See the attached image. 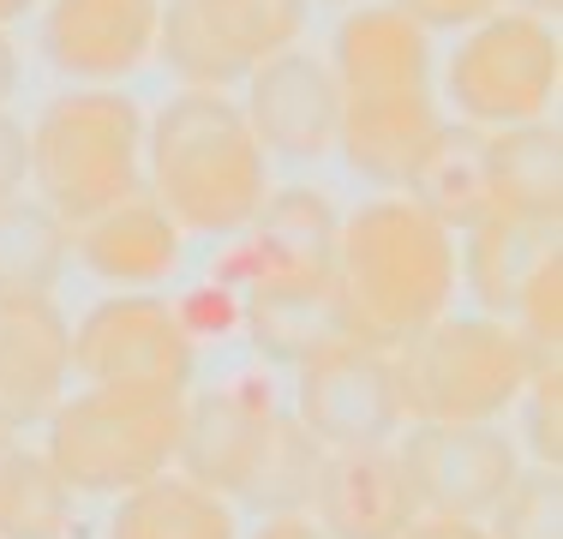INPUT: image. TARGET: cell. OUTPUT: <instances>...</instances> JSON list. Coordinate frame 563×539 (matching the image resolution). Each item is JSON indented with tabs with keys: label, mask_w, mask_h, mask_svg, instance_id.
<instances>
[{
	"label": "cell",
	"mask_w": 563,
	"mask_h": 539,
	"mask_svg": "<svg viewBox=\"0 0 563 539\" xmlns=\"http://www.w3.org/2000/svg\"><path fill=\"white\" fill-rule=\"evenodd\" d=\"M330 282L342 300V330L396 354L408 336L455 312V294H462L455 234L408 193H378L342 216Z\"/></svg>",
	"instance_id": "6da1fadb"
},
{
	"label": "cell",
	"mask_w": 563,
	"mask_h": 539,
	"mask_svg": "<svg viewBox=\"0 0 563 539\" xmlns=\"http://www.w3.org/2000/svg\"><path fill=\"white\" fill-rule=\"evenodd\" d=\"M144 193L186 240H240L276 180L228 90H174L144 120Z\"/></svg>",
	"instance_id": "7a4b0ae2"
},
{
	"label": "cell",
	"mask_w": 563,
	"mask_h": 539,
	"mask_svg": "<svg viewBox=\"0 0 563 539\" xmlns=\"http://www.w3.org/2000/svg\"><path fill=\"white\" fill-rule=\"evenodd\" d=\"M144 193V108L126 90H60L31 127V198L66 228Z\"/></svg>",
	"instance_id": "3957f363"
},
{
	"label": "cell",
	"mask_w": 563,
	"mask_h": 539,
	"mask_svg": "<svg viewBox=\"0 0 563 539\" xmlns=\"http://www.w3.org/2000/svg\"><path fill=\"white\" fill-rule=\"evenodd\" d=\"M390 360L408 426H504L540 366V354L486 312H444Z\"/></svg>",
	"instance_id": "277c9868"
},
{
	"label": "cell",
	"mask_w": 563,
	"mask_h": 539,
	"mask_svg": "<svg viewBox=\"0 0 563 539\" xmlns=\"http://www.w3.org/2000/svg\"><path fill=\"white\" fill-rule=\"evenodd\" d=\"M180 420L186 396H174V389L78 384V396H60V408L43 420V455L73 485V497H126L174 468Z\"/></svg>",
	"instance_id": "5b68a950"
},
{
	"label": "cell",
	"mask_w": 563,
	"mask_h": 539,
	"mask_svg": "<svg viewBox=\"0 0 563 539\" xmlns=\"http://www.w3.org/2000/svg\"><path fill=\"white\" fill-rule=\"evenodd\" d=\"M558 85H563L558 24L504 7L467 24V31H455V48L438 61V108H450L462 127L479 132L552 120Z\"/></svg>",
	"instance_id": "8992f818"
},
{
	"label": "cell",
	"mask_w": 563,
	"mask_h": 539,
	"mask_svg": "<svg viewBox=\"0 0 563 539\" xmlns=\"http://www.w3.org/2000/svg\"><path fill=\"white\" fill-rule=\"evenodd\" d=\"M312 0H163L156 61L180 90H234L271 54L294 48Z\"/></svg>",
	"instance_id": "52a82bcc"
},
{
	"label": "cell",
	"mask_w": 563,
	"mask_h": 539,
	"mask_svg": "<svg viewBox=\"0 0 563 539\" xmlns=\"http://www.w3.org/2000/svg\"><path fill=\"white\" fill-rule=\"evenodd\" d=\"M198 372V336L168 294H109L73 323V377L97 389H174Z\"/></svg>",
	"instance_id": "ba28073f"
},
{
	"label": "cell",
	"mask_w": 563,
	"mask_h": 539,
	"mask_svg": "<svg viewBox=\"0 0 563 539\" xmlns=\"http://www.w3.org/2000/svg\"><path fill=\"white\" fill-rule=\"evenodd\" d=\"M294 420L312 431L324 450H366V443H396L401 396H396V360L384 348H366L354 336L318 348L294 366Z\"/></svg>",
	"instance_id": "9c48e42d"
},
{
	"label": "cell",
	"mask_w": 563,
	"mask_h": 539,
	"mask_svg": "<svg viewBox=\"0 0 563 539\" xmlns=\"http://www.w3.org/2000/svg\"><path fill=\"white\" fill-rule=\"evenodd\" d=\"M396 462L408 474L420 516L455 521H486L528 468L504 426H401Z\"/></svg>",
	"instance_id": "30bf717a"
},
{
	"label": "cell",
	"mask_w": 563,
	"mask_h": 539,
	"mask_svg": "<svg viewBox=\"0 0 563 539\" xmlns=\"http://www.w3.org/2000/svg\"><path fill=\"white\" fill-rule=\"evenodd\" d=\"M282 402L264 377H228V384L205 389V396H186V420H180V468L186 480L222 492L240 509L252 474H258L264 450H271L276 426H282Z\"/></svg>",
	"instance_id": "8fae6325"
},
{
	"label": "cell",
	"mask_w": 563,
	"mask_h": 539,
	"mask_svg": "<svg viewBox=\"0 0 563 539\" xmlns=\"http://www.w3.org/2000/svg\"><path fill=\"white\" fill-rule=\"evenodd\" d=\"M163 0H43V61L66 85L120 90L156 61Z\"/></svg>",
	"instance_id": "7c38bea8"
},
{
	"label": "cell",
	"mask_w": 563,
	"mask_h": 539,
	"mask_svg": "<svg viewBox=\"0 0 563 539\" xmlns=\"http://www.w3.org/2000/svg\"><path fill=\"white\" fill-rule=\"evenodd\" d=\"M252 139L264 144V156L282 162H318L336 151V120H342V90L330 78L324 54H312L306 43L271 54L258 73L246 78L240 97Z\"/></svg>",
	"instance_id": "4fadbf2b"
},
{
	"label": "cell",
	"mask_w": 563,
	"mask_h": 539,
	"mask_svg": "<svg viewBox=\"0 0 563 539\" xmlns=\"http://www.w3.org/2000/svg\"><path fill=\"white\" fill-rule=\"evenodd\" d=\"M342 97H438V48L396 0H360L342 12L324 54Z\"/></svg>",
	"instance_id": "5bb4252c"
},
{
	"label": "cell",
	"mask_w": 563,
	"mask_h": 539,
	"mask_svg": "<svg viewBox=\"0 0 563 539\" xmlns=\"http://www.w3.org/2000/svg\"><path fill=\"white\" fill-rule=\"evenodd\" d=\"M73 384V323L55 300H0V431L24 438Z\"/></svg>",
	"instance_id": "9a60e30c"
},
{
	"label": "cell",
	"mask_w": 563,
	"mask_h": 539,
	"mask_svg": "<svg viewBox=\"0 0 563 539\" xmlns=\"http://www.w3.org/2000/svg\"><path fill=\"white\" fill-rule=\"evenodd\" d=\"M413 516H420V504L396 462V443L324 450L318 485L306 497V521L324 539H396Z\"/></svg>",
	"instance_id": "2e32d148"
},
{
	"label": "cell",
	"mask_w": 563,
	"mask_h": 539,
	"mask_svg": "<svg viewBox=\"0 0 563 539\" xmlns=\"http://www.w3.org/2000/svg\"><path fill=\"white\" fill-rule=\"evenodd\" d=\"M240 300V330L252 336L264 360L300 366L318 348L342 342V300L330 270H264V276L228 282Z\"/></svg>",
	"instance_id": "e0dca14e"
},
{
	"label": "cell",
	"mask_w": 563,
	"mask_h": 539,
	"mask_svg": "<svg viewBox=\"0 0 563 539\" xmlns=\"http://www.w3.org/2000/svg\"><path fill=\"white\" fill-rule=\"evenodd\" d=\"M73 264L114 294H163L186 264V234L163 205H151V193H139L73 228Z\"/></svg>",
	"instance_id": "ac0fdd59"
},
{
	"label": "cell",
	"mask_w": 563,
	"mask_h": 539,
	"mask_svg": "<svg viewBox=\"0 0 563 539\" xmlns=\"http://www.w3.org/2000/svg\"><path fill=\"white\" fill-rule=\"evenodd\" d=\"M444 120L450 114L438 108V97H342L336 156L354 180L378 186V193H408L413 168Z\"/></svg>",
	"instance_id": "d6986e66"
},
{
	"label": "cell",
	"mask_w": 563,
	"mask_h": 539,
	"mask_svg": "<svg viewBox=\"0 0 563 539\" xmlns=\"http://www.w3.org/2000/svg\"><path fill=\"white\" fill-rule=\"evenodd\" d=\"M342 210L312 186H276L264 198L258 222L246 228V246L228 258V282L264 276V270H330Z\"/></svg>",
	"instance_id": "ffe728a7"
},
{
	"label": "cell",
	"mask_w": 563,
	"mask_h": 539,
	"mask_svg": "<svg viewBox=\"0 0 563 539\" xmlns=\"http://www.w3.org/2000/svg\"><path fill=\"white\" fill-rule=\"evenodd\" d=\"M558 252V228L528 222L509 210H486L479 222H467L455 234V264H462V288L479 300L486 318H509L521 282L533 276V264Z\"/></svg>",
	"instance_id": "44dd1931"
},
{
	"label": "cell",
	"mask_w": 563,
	"mask_h": 539,
	"mask_svg": "<svg viewBox=\"0 0 563 539\" xmlns=\"http://www.w3.org/2000/svg\"><path fill=\"white\" fill-rule=\"evenodd\" d=\"M486 168H492V210L558 228V216H563V132H558V120H528V127L486 132Z\"/></svg>",
	"instance_id": "7402d4cb"
},
{
	"label": "cell",
	"mask_w": 563,
	"mask_h": 539,
	"mask_svg": "<svg viewBox=\"0 0 563 539\" xmlns=\"http://www.w3.org/2000/svg\"><path fill=\"white\" fill-rule=\"evenodd\" d=\"M109 539H246V534H240V509L222 492L168 468V474L144 480L139 492L114 497Z\"/></svg>",
	"instance_id": "603a6c76"
},
{
	"label": "cell",
	"mask_w": 563,
	"mask_h": 539,
	"mask_svg": "<svg viewBox=\"0 0 563 539\" xmlns=\"http://www.w3.org/2000/svg\"><path fill=\"white\" fill-rule=\"evenodd\" d=\"M408 198L420 210H432L450 234H462L467 222L492 210V168H486V132L462 127V120H444L438 139L426 144L420 168L408 180Z\"/></svg>",
	"instance_id": "cb8c5ba5"
},
{
	"label": "cell",
	"mask_w": 563,
	"mask_h": 539,
	"mask_svg": "<svg viewBox=\"0 0 563 539\" xmlns=\"http://www.w3.org/2000/svg\"><path fill=\"white\" fill-rule=\"evenodd\" d=\"M73 264V228L31 193L0 198V300H55Z\"/></svg>",
	"instance_id": "d4e9b609"
},
{
	"label": "cell",
	"mask_w": 563,
	"mask_h": 539,
	"mask_svg": "<svg viewBox=\"0 0 563 539\" xmlns=\"http://www.w3.org/2000/svg\"><path fill=\"white\" fill-rule=\"evenodd\" d=\"M73 521L78 497L55 474V462L31 443H7V455H0V539H66Z\"/></svg>",
	"instance_id": "484cf974"
},
{
	"label": "cell",
	"mask_w": 563,
	"mask_h": 539,
	"mask_svg": "<svg viewBox=\"0 0 563 539\" xmlns=\"http://www.w3.org/2000/svg\"><path fill=\"white\" fill-rule=\"evenodd\" d=\"M318 468H324V443L294 420V414H282L271 450H264V462H258V474H252L240 504L258 509V516H306V497H312V485H318Z\"/></svg>",
	"instance_id": "4316f807"
},
{
	"label": "cell",
	"mask_w": 563,
	"mask_h": 539,
	"mask_svg": "<svg viewBox=\"0 0 563 539\" xmlns=\"http://www.w3.org/2000/svg\"><path fill=\"white\" fill-rule=\"evenodd\" d=\"M492 539H563V474L558 468H521L504 504L486 516Z\"/></svg>",
	"instance_id": "83f0119b"
},
{
	"label": "cell",
	"mask_w": 563,
	"mask_h": 539,
	"mask_svg": "<svg viewBox=\"0 0 563 539\" xmlns=\"http://www.w3.org/2000/svg\"><path fill=\"white\" fill-rule=\"evenodd\" d=\"M521 408V462L528 468H563V366L558 360H540L528 377V389L516 396Z\"/></svg>",
	"instance_id": "f1b7e54d"
},
{
	"label": "cell",
	"mask_w": 563,
	"mask_h": 539,
	"mask_svg": "<svg viewBox=\"0 0 563 539\" xmlns=\"http://www.w3.org/2000/svg\"><path fill=\"white\" fill-rule=\"evenodd\" d=\"M504 323L540 360H558V342H563V252L533 264V276L521 282V294H516V306H509Z\"/></svg>",
	"instance_id": "f546056e"
},
{
	"label": "cell",
	"mask_w": 563,
	"mask_h": 539,
	"mask_svg": "<svg viewBox=\"0 0 563 539\" xmlns=\"http://www.w3.org/2000/svg\"><path fill=\"white\" fill-rule=\"evenodd\" d=\"M24 186H31V127L0 108V198H19Z\"/></svg>",
	"instance_id": "4dcf8cb0"
},
{
	"label": "cell",
	"mask_w": 563,
	"mask_h": 539,
	"mask_svg": "<svg viewBox=\"0 0 563 539\" xmlns=\"http://www.w3.org/2000/svg\"><path fill=\"white\" fill-rule=\"evenodd\" d=\"M401 12H413V19L426 24V31H467V24H479L486 12H498L504 0H396Z\"/></svg>",
	"instance_id": "1f68e13d"
},
{
	"label": "cell",
	"mask_w": 563,
	"mask_h": 539,
	"mask_svg": "<svg viewBox=\"0 0 563 539\" xmlns=\"http://www.w3.org/2000/svg\"><path fill=\"white\" fill-rule=\"evenodd\" d=\"M396 539H492L486 521H455V516H413Z\"/></svg>",
	"instance_id": "d6a6232c"
},
{
	"label": "cell",
	"mask_w": 563,
	"mask_h": 539,
	"mask_svg": "<svg viewBox=\"0 0 563 539\" xmlns=\"http://www.w3.org/2000/svg\"><path fill=\"white\" fill-rule=\"evenodd\" d=\"M19 78H24V66H19V43H12V31L0 24V108L19 97Z\"/></svg>",
	"instance_id": "836d02e7"
},
{
	"label": "cell",
	"mask_w": 563,
	"mask_h": 539,
	"mask_svg": "<svg viewBox=\"0 0 563 539\" xmlns=\"http://www.w3.org/2000/svg\"><path fill=\"white\" fill-rule=\"evenodd\" d=\"M252 539H324V534H318L306 516H264Z\"/></svg>",
	"instance_id": "e575fe53"
},
{
	"label": "cell",
	"mask_w": 563,
	"mask_h": 539,
	"mask_svg": "<svg viewBox=\"0 0 563 539\" xmlns=\"http://www.w3.org/2000/svg\"><path fill=\"white\" fill-rule=\"evenodd\" d=\"M504 12H528V19H545V24H558L563 0H504Z\"/></svg>",
	"instance_id": "d590c367"
},
{
	"label": "cell",
	"mask_w": 563,
	"mask_h": 539,
	"mask_svg": "<svg viewBox=\"0 0 563 539\" xmlns=\"http://www.w3.org/2000/svg\"><path fill=\"white\" fill-rule=\"evenodd\" d=\"M43 0H0V24H12V19H24V12H36Z\"/></svg>",
	"instance_id": "8d00e7d4"
},
{
	"label": "cell",
	"mask_w": 563,
	"mask_h": 539,
	"mask_svg": "<svg viewBox=\"0 0 563 539\" xmlns=\"http://www.w3.org/2000/svg\"><path fill=\"white\" fill-rule=\"evenodd\" d=\"M7 443H19V438H12V431H0V455H7Z\"/></svg>",
	"instance_id": "74e56055"
},
{
	"label": "cell",
	"mask_w": 563,
	"mask_h": 539,
	"mask_svg": "<svg viewBox=\"0 0 563 539\" xmlns=\"http://www.w3.org/2000/svg\"><path fill=\"white\" fill-rule=\"evenodd\" d=\"M324 7H360V0H324Z\"/></svg>",
	"instance_id": "f35d334b"
}]
</instances>
